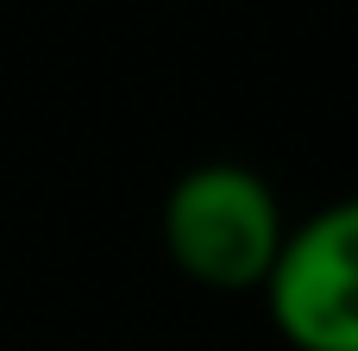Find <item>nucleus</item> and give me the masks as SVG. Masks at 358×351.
<instances>
[{"label":"nucleus","instance_id":"1","mask_svg":"<svg viewBox=\"0 0 358 351\" xmlns=\"http://www.w3.org/2000/svg\"><path fill=\"white\" fill-rule=\"evenodd\" d=\"M283 232H289V220H283L277 188L252 163H227V157L182 170L157 214L164 257L189 283L220 289V295L264 289V276L283 251Z\"/></svg>","mask_w":358,"mask_h":351},{"label":"nucleus","instance_id":"2","mask_svg":"<svg viewBox=\"0 0 358 351\" xmlns=\"http://www.w3.org/2000/svg\"><path fill=\"white\" fill-rule=\"evenodd\" d=\"M258 295L289 351H358V195L283 232Z\"/></svg>","mask_w":358,"mask_h":351}]
</instances>
